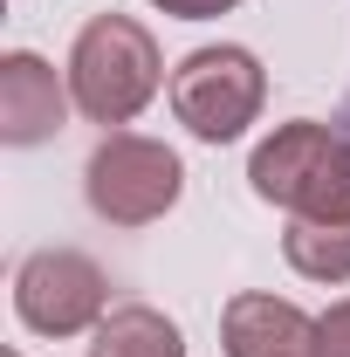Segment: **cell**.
I'll return each instance as SVG.
<instances>
[{"label":"cell","mask_w":350,"mask_h":357,"mask_svg":"<svg viewBox=\"0 0 350 357\" xmlns=\"http://www.w3.org/2000/svg\"><path fill=\"white\" fill-rule=\"evenodd\" d=\"M158 83H165L158 42L131 14H96L69 48V96L89 124H131L158 96Z\"/></svg>","instance_id":"6da1fadb"},{"label":"cell","mask_w":350,"mask_h":357,"mask_svg":"<svg viewBox=\"0 0 350 357\" xmlns=\"http://www.w3.org/2000/svg\"><path fill=\"white\" fill-rule=\"evenodd\" d=\"M254 192L289 206L296 220H350V137L330 124H282L275 137L254 144L248 158Z\"/></svg>","instance_id":"7a4b0ae2"},{"label":"cell","mask_w":350,"mask_h":357,"mask_svg":"<svg viewBox=\"0 0 350 357\" xmlns=\"http://www.w3.org/2000/svg\"><path fill=\"white\" fill-rule=\"evenodd\" d=\"M83 192L96 206V220L110 227H151L165 220L185 192V165L178 151H165L158 137H137V131H110L96 151H89V172Z\"/></svg>","instance_id":"3957f363"},{"label":"cell","mask_w":350,"mask_h":357,"mask_svg":"<svg viewBox=\"0 0 350 357\" xmlns=\"http://www.w3.org/2000/svg\"><path fill=\"white\" fill-rule=\"evenodd\" d=\"M261 96H268V76L248 48L220 42V48H192L185 62L172 69V110L178 124L206 144H227L241 137L254 117H261Z\"/></svg>","instance_id":"277c9868"},{"label":"cell","mask_w":350,"mask_h":357,"mask_svg":"<svg viewBox=\"0 0 350 357\" xmlns=\"http://www.w3.org/2000/svg\"><path fill=\"white\" fill-rule=\"evenodd\" d=\"M14 310L28 330L42 337H76V330H96L103 310H110V282L89 255H69V248H42L28 255L21 275H14Z\"/></svg>","instance_id":"5b68a950"},{"label":"cell","mask_w":350,"mask_h":357,"mask_svg":"<svg viewBox=\"0 0 350 357\" xmlns=\"http://www.w3.org/2000/svg\"><path fill=\"white\" fill-rule=\"evenodd\" d=\"M220 337H227V357H323L316 316H303L282 296H254V289L227 303Z\"/></svg>","instance_id":"8992f818"},{"label":"cell","mask_w":350,"mask_h":357,"mask_svg":"<svg viewBox=\"0 0 350 357\" xmlns=\"http://www.w3.org/2000/svg\"><path fill=\"white\" fill-rule=\"evenodd\" d=\"M62 110H69V96L55 83V69L42 55L14 48L0 62V137L7 144H42V137L62 131Z\"/></svg>","instance_id":"52a82bcc"},{"label":"cell","mask_w":350,"mask_h":357,"mask_svg":"<svg viewBox=\"0 0 350 357\" xmlns=\"http://www.w3.org/2000/svg\"><path fill=\"white\" fill-rule=\"evenodd\" d=\"M89 357H185V337H178V323H165L158 310L124 303V310H110L96 323Z\"/></svg>","instance_id":"ba28073f"},{"label":"cell","mask_w":350,"mask_h":357,"mask_svg":"<svg viewBox=\"0 0 350 357\" xmlns=\"http://www.w3.org/2000/svg\"><path fill=\"white\" fill-rule=\"evenodd\" d=\"M282 255L309 282H350V220H296L282 234Z\"/></svg>","instance_id":"9c48e42d"},{"label":"cell","mask_w":350,"mask_h":357,"mask_svg":"<svg viewBox=\"0 0 350 357\" xmlns=\"http://www.w3.org/2000/svg\"><path fill=\"white\" fill-rule=\"evenodd\" d=\"M316 344H323V357H350V303L316 316Z\"/></svg>","instance_id":"30bf717a"},{"label":"cell","mask_w":350,"mask_h":357,"mask_svg":"<svg viewBox=\"0 0 350 357\" xmlns=\"http://www.w3.org/2000/svg\"><path fill=\"white\" fill-rule=\"evenodd\" d=\"M151 7H165V14H178V21H213V14L241 7V0H151Z\"/></svg>","instance_id":"8fae6325"},{"label":"cell","mask_w":350,"mask_h":357,"mask_svg":"<svg viewBox=\"0 0 350 357\" xmlns=\"http://www.w3.org/2000/svg\"><path fill=\"white\" fill-rule=\"evenodd\" d=\"M7 357H21V351H7Z\"/></svg>","instance_id":"7c38bea8"}]
</instances>
